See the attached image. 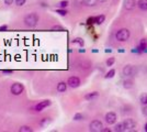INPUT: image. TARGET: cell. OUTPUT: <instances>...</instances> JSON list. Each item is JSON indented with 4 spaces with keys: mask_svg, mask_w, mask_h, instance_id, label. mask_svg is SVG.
<instances>
[{
    "mask_svg": "<svg viewBox=\"0 0 147 132\" xmlns=\"http://www.w3.org/2000/svg\"><path fill=\"white\" fill-rule=\"evenodd\" d=\"M37 22H38V16L35 12L29 13L24 17V24L29 28H34L37 24Z\"/></svg>",
    "mask_w": 147,
    "mask_h": 132,
    "instance_id": "cell-1",
    "label": "cell"
},
{
    "mask_svg": "<svg viewBox=\"0 0 147 132\" xmlns=\"http://www.w3.org/2000/svg\"><path fill=\"white\" fill-rule=\"evenodd\" d=\"M129 35H131V32H129V29L123 28V29H120L115 33V39H117V41H120V42H125V41L129 40Z\"/></svg>",
    "mask_w": 147,
    "mask_h": 132,
    "instance_id": "cell-2",
    "label": "cell"
},
{
    "mask_svg": "<svg viewBox=\"0 0 147 132\" xmlns=\"http://www.w3.org/2000/svg\"><path fill=\"white\" fill-rule=\"evenodd\" d=\"M137 74V68L135 67L134 65L127 64L123 67V75L127 76V77H134Z\"/></svg>",
    "mask_w": 147,
    "mask_h": 132,
    "instance_id": "cell-3",
    "label": "cell"
},
{
    "mask_svg": "<svg viewBox=\"0 0 147 132\" xmlns=\"http://www.w3.org/2000/svg\"><path fill=\"white\" fill-rule=\"evenodd\" d=\"M89 130L92 132H99L103 130V125L100 120H93L89 125Z\"/></svg>",
    "mask_w": 147,
    "mask_h": 132,
    "instance_id": "cell-4",
    "label": "cell"
},
{
    "mask_svg": "<svg viewBox=\"0 0 147 132\" xmlns=\"http://www.w3.org/2000/svg\"><path fill=\"white\" fill-rule=\"evenodd\" d=\"M10 90H11L12 95H14V96H19V95H21L22 93H23L24 87H23V85L20 84V83H14L12 86H11V88H10Z\"/></svg>",
    "mask_w": 147,
    "mask_h": 132,
    "instance_id": "cell-5",
    "label": "cell"
},
{
    "mask_svg": "<svg viewBox=\"0 0 147 132\" xmlns=\"http://www.w3.org/2000/svg\"><path fill=\"white\" fill-rule=\"evenodd\" d=\"M123 125H124L125 131H132V130H134V128L136 127V122L134 121V119L127 118V119H125L123 121Z\"/></svg>",
    "mask_w": 147,
    "mask_h": 132,
    "instance_id": "cell-6",
    "label": "cell"
},
{
    "mask_svg": "<svg viewBox=\"0 0 147 132\" xmlns=\"http://www.w3.org/2000/svg\"><path fill=\"white\" fill-rule=\"evenodd\" d=\"M104 119H105V122L108 125H114L117 120V116L114 111H109V112L105 114V118Z\"/></svg>",
    "mask_w": 147,
    "mask_h": 132,
    "instance_id": "cell-7",
    "label": "cell"
},
{
    "mask_svg": "<svg viewBox=\"0 0 147 132\" xmlns=\"http://www.w3.org/2000/svg\"><path fill=\"white\" fill-rule=\"evenodd\" d=\"M52 105V101L51 100H42V101H40L37 105H35L34 106V110L35 111H37V112H40V111H42L43 109H45V108H47L49 106H51Z\"/></svg>",
    "mask_w": 147,
    "mask_h": 132,
    "instance_id": "cell-8",
    "label": "cell"
},
{
    "mask_svg": "<svg viewBox=\"0 0 147 132\" xmlns=\"http://www.w3.org/2000/svg\"><path fill=\"white\" fill-rule=\"evenodd\" d=\"M67 84L69 87L71 88H77L80 86V79L79 77H77V76H71V77H69L67 81Z\"/></svg>",
    "mask_w": 147,
    "mask_h": 132,
    "instance_id": "cell-9",
    "label": "cell"
},
{
    "mask_svg": "<svg viewBox=\"0 0 147 132\" xmlns=\"http://www.w3.org/2000/svg\"><path fill=\"white\" fill-rule=\"evenodd\" d=\"M136 0H124L123 2V6L126 10H133L135 7H136Z\"/></svg>",
    "mask_w": 147,
    "mask_h": 132,
    "instance_id": "cell-10",
    "label": "cell"
},
{
    "mask_svg": "<svg viewBox=\"0 0 147 132\" xmlns=\"http://www.w3.org/2000/svg\"><path fill=\"white\" fill-rule=\"evenodd\" d=\"M123 87L125 88V89H131V88L134 87V81L129 77L127 79H125L124 82H123Z\"/></svg>",
    "mask_w": 147,
    "mask_h": 132,
    "instance_id": "cell-11",
    "label": "cell"
},
{
    "mask_svg": "<svg viewBox=\"0 0 147 132\" xmlns=\"http://www.w3.org/2000/svg\"><path fill=\"white\" fill-rule=\"evenodd\" d=\"M99 97V93L98 91H91V93H88L87 95H85V99L88 101H91L96 98Z\"/></svg>",
    "mask_w": 147,
    "mask_h": 132,
    "instance_id": "cell-12",
    "label": "cell"
},
{
    "mask_svg": "<svg viewBox=\"0 0 147 132\" xmlns=\"http://www.w3.org/2000/svg\"><path fill=\"white\" fill-rule=\"evenodd\" d=\"M67 83L65 82H61L57 84V91L58 93H65L66 91V89H67Z\"/></svg>",
    "mask_w": 147,
    "mask_h": 132,
    "instance_id": "cell-13",
    "label": "cell"
},
{
    "mask_svg": "<svg viewBox=\"0 0 147 132\" xmlns=\"http://www.w3.org/2000/svg\"><path fill=\"white\" fill-rule=\"evenodd\" d=\"M137 7L143 10V11H146L147 10V0H138L137 1Z\"/></svg>",
    "mask_w": 147,
    "mask_h": 132,
    "instance_id": "cell-14",
    "label": "cell"
},
{
    "mask_svg": "<svg viewBox=\"0 0 147 132\" xmlns=\"http://www.w3.org/2000/svg\"><path fill=\"white\" fill-rule=\"evenodd\" d=\"M104 20H105V16L100 14V16L94 17V23H97V24H102L104 22Z\"/></svg>",
    "mask_w": 147,
    "mask_h": 132,
    "instance_id": "cell-15",
    "label": "cell"
},
{
    "mask_svg": "<svg viewBox=\"0 0 147 132\" xmlns=\"http://www.w3.org/2000/svg\"><path fill=\"white\" fill-rule=\"evenodd\" d=\"M113 131L115 132H123L125 131V129H124V125H123V122H120V123H117L115 127H114V129H113Z\"/></svg>",
    "mask_w": 147,
    "mask_h": 132,
    "instance_id": "cell-16",
    "label": "cell"
},
{
    "mask_svg": "<svg viewBox=\"0 0 147 132\" xmlns=\"http://www.w3.org/2000/svg\"><path fill=\"white\" fill-rule=\"evenodd\" d=\"M140 101L143 106H146L147 105V93H142L140 96Z\"/></svg>",
    "mask_w": 147,
    "mask_h": 132,
    "instance_id": "cell-17",
    "label": "cell"
},
{
    "mask_svg": "<svg viewBox=\"0 0 147 132\" xmlns=\"http://www.w3.org/2000/svg\"><path fill=\"white\" fill-rule=\"evenodd\" d=\"M97 1H98V0H82V3L87 7H93V6H96Z\"/></svg>",
    "mask_w": 147,
    "mask_h": 132,
    "instance_id": "cell-18",
    "label": "cell"
},
{
    "mask_svg": "<svg viewBox=\"0 0 147 132\" xmlns=\"http://www.w3.org/2000/svg\"><path fill=\"white\" fill-rule=\"evenodd\" d=\"M51 122H52V119H51V118H43V119L40 121V126L45 127V126H47V125H49Z\"/></svg>",
    "mask_w": 147,
    "mask_h": 132,
    "instance_id": "cell-19",
    "label": "cell"
},
{
    "mask_svg": "<svg viewBox=\"0 0 147 132\" xmlns=\"http://www.w3.org/2000/svg\"><path fill=\"white\" fill-rule=\"evenodd\" d=\"M146 46H147L146 40H145V39H142L141 42H140V44H138V49H140L141 51H144L145 49H146Z\"/></svg>",
    "mask_w": 147,
    "mask_h": 132,
    "instance_id": "cell-20",
    "label": "cell"
},
{
    "mask_svg": "<svg viewBox=\"0 0 147 132\" xmlns=\"http://www.w3.org/2000/svg\"><path fill=\"white\" fill-rule=\"evenodd\" d=\"M19 131L20 132H32L33 131V129H32L30 126H22V127H20Z\"/></svg>",
    "mask_w": 147,
    "mask_h": 132,
    "instance_id": "cell-21",
    "label": "cell"
},
{
    "mask_svg": "<svg viewBox=\"0 0 147 132\" xmlns=\"http://www.w3.org/2000/svg\"><path fill=\"white\" fill-rule=\"evenodd\" d=\"M114 75H115V69L112 68L111 70H109V72L107 73V75L104 76V77L108 79V78H112V77H114Z\"/></svg>",
    "mask_w": 147,
    "mask_h": 132,
    "instance_id": "cell-22",
    "label": "cell"
},
{
    "mask_svg": "<svg viewBox=\"0 0 147 132\" xmlns=\"http://www.w3.org/2000/svg\"><path fill=\"white\" fill-rule=\"evenodd\" d=\"M68 5H69V1H68V0H63V1H61V2L58 3V7L61 8V9H65L66 7H68Z\"/></svg>",
    "mask_w": 147,
    "mask_h": 132,
    "instance_id": "cell-23",
    "label": "cell"
},
{
    "mask_svg": "<svg viewBox=\"0 0 147 132\" xmlns=\"http://www.w3.org/2000/svg\"><path fill=\"white\" fill-rule=\"evenodd\" d=\"M114 63H115V58H114V57H110V58H108V60H107V62H105L107 66H109V67L113 66V64Z\"/></svg>",
    "mask_w": 147,
    "mask_h": 132,
    "instance_id": "cell-24",
    "label": "cell"
},
{
    "mask_svg": "<svg viewBox=\"0 0 147 132\" xmlns=\"http://www.w3.org/2000/svg\"><path fill=\"white\" fill-rule=\"evenodd\" d=\"M74 120H76V121L84 120V114H82V113H76V114L74 116Z\"/></svg>",
    "mask_w": 147,
    "mask_h": 132,
    "instance_id": "cell-25",
    "label": "cell"
},
{
    "mask_svg": "<svg viewBox=\"0 0 147 132\" xmlns=\"http://www.w3.org/2000/svg\"><path fill=\"white\" fill-rule=\"evenodd\" d=\"M73 43H78L80 45V46H84V40L82 39H80V38H77V39H75L73 41Z\"/></svg>",
    "mask_w": 147,
    "mask_h": 132,
    "instance_id": "cell-26",
    "label": "cell"
},
{
    "mask_svg": "<svg viewBox=\"0 0 147 132\" xmlns=\"http://www.w3.org/2000/svg\"><path fill=\"white\" fill-rule=\"evenodd\" d=\"M56 13H59V14H61V16H66V14H67V10H65V9H57V10H56Z\"/></svg>",
    "mask_w": 147,
    "mask_h": 132,
    "instance_id": "cell-27",
    "label": "cell"
},
{
    "mask_svg": "<svg viewBox=\"0 0 147 132\" xmlns=\"http://www.w3.org/2000/svg\"><path fill=\"white\" fill-rule=\"evenodd\" d=\"M26 0H16V5L18 7H22L25 3Z\"/></svg>",
    "mask_w": 147,
    "mask_h": 132,
    "instance_id": "cell-28",
    "label": "cell"
},
{
    "mask_svg": "<svg viewBox=\"0 0 147 132\" xmlns=\"http://www.w3.org/2000/svg\"><path fill=\"white\" fill-rule=\"evenodd\" d=\"M2 73H3V74H6V75H9V74H12L13 70H11V69H3V70H2Z\"/></svg>",
    "mask_w": 147,
    "mask_h": 132,
    "instance_id": "cell-29",
    "label": "cell"
},
{
    "mask_svg": "<svg viewBox=\"0 0 147 132\" xmlns=\"http://www.w3.org/2000/svg\"><path fill=\"white\" fill-rule=\"evenodd\" d=\"M143 114L147 117V105L146 106H144V108H143Z\"/></svg>",
    "mask_w": 147,
    "mask_h": 132,
    "instance_id": "cell-30",
    "label": "cell"
},
{
    "mask_svg": "<svg viewBox=\"0 0 147 132\" xmlns=\"http://www.w3.org/2000/svg\"><path fill=\"white\" fill-rule=\"evenodd\" d=\"M13 1H14V0H5V3H6V5H8V6H9V5H12V2Z\"/></svg>",
    "mask_w": 147,
    "mask_h": 132,
    "instance_id": "cell-31",
    "label": "cell"
},
{
    "mask_svg": "<svg viewBox=\"0 0 147 132\" xmlns=\"http://www.w3.org/2000/svg\"><path fill=\"white\" fill-rule=\"evenodd\" d=\"M7 25H2V26H0V31H3V30H7Z\"/></svg>",
    "mask_w": 147,
    "mask_h": 132,
    "instance_id": "cell-32",
    "label": "cell"
},
{
    "mask_svg": "<svg viewBox=\"0 0 147 132\" xmlns=\"http://www.w3.org/2000/svg\"><path fill=\"white\" fill-rule=\"evenodd\" d=\"M53 29H54V30H56V29H59V30H63V28H61V26H59V25H55V26H53Z\"/></svg>",
    "mask_w": 147,
    "mask_h": 132,
    "instance_id": "cell-33",
    "label": "cell"
},
{
    "mask_svg": "<svg viewBox=\"0 0 147 132\" xmlns=\"http://www.w3.org/2000/svg\"><path fill=\"white\" fill-rule=\"evenodd\" d=\"M102 131L103 132H111V129H108V128H105V129H104L103 128V130H102Z\"/></svg>",
    "mask_w": 147,
    "mask_h": 132,
    "instance_id": "cell-34",
    "label": "cell"
},
{
    "mask_svg": "<svg viewBox=\"0 0 147 132\" xmlns=\"http://www.w3.org/2000/svg\"><path fill=\"white\" fill-rule=\"evenodd\" d=\"M144 130H145V131H147V123L145 125V127H144Z\"/></svg>",
    "mask_w": 147,
    "mask_h": 132,
    "instance_id": "cell-35",
    "label": "cell"
},
{
    "mask_svg": "<svg viewBox=\"0 0 147 132\" xmlns=\"http://www.w3.org/2000/svg\"><path fill=\"white\" fill-rule=\"evenodd\" d=\"M99 2H105V1H107V0H98Z\"/></svg>",
    "mask_w": 147,
    "mask_h": 132,
    "instance_id": "cell-36",
    "label": "cell"
}]
</instances>
